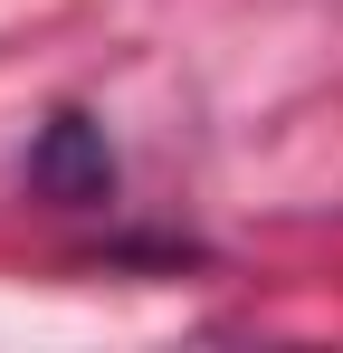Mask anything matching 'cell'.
Returning a JSON list of instances; mask_svg holds the SVG:
<instances>
[{
    "label": "cell",
    "mask_w": 343,
    "mask_h": 353,
    "mask_svg": "<svg viewBox=\"0 0 343 353\" xmlns=\"http://www.w3.org/2000/svg\"><path fill=\"white\" fill-rule=\"evenodd\" d=\"M29 181L48 191L57 210H96L114 191V153H105V124L96 115H48V134L29 143Z\"/></svg>",
    "instance_id": "1"
}]
</instances>
